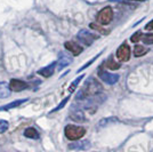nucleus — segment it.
<instances>
[{"label":"nucleus","mask_w":153,"mask_h":152,"mask_svg":"<svg viewBox=\"0 0 153 152\" xmlns=\"http://www.w3.org/2000/svg\"><path fill=\"white\" fill-rule=\"evenodd\" d=\"M102 92V85L96 80L95 78L90 77L89 79L85 83L82 89L76 94V101H82L88 97H94V96L98 95Z\"/></svg>","instance_id":"1"},{"label":"nucleus","mask_w":153,"mask_h":152,"mask_svg":"<svg viewBox=\"0 0 153 152\" xmlns=\"http://www.w3.org/2000/svg\"><path fill=\"white\" fill-rule=\"evenodd\" d=\"M64 133L66 139L70 141H78L86 134V128L82 126H76V125H68L64 128Z\"/></svg>","instance_id":"2"},{"label":"nucleus","mask_w":153,"mask_h":152,"mask_svg":"<svg viewBox=\"0 0 153 152\" xmlns=\"http://www.w3.org/2000/svg\"><path fill=\"white\" fill-rule=\"evenodd\" d=\"M97 22L101 24V25H108L111 23V21L113 19V10L110 6L104 7L103 9H101L97 16H96Z\"/></svg>","instance_id":"3"},{"label":"nucleus","mask_w":153,"mask_h":152,"mask_svg":"<svg viewBox=\"0 0 153 152\" xmlns=\"http://www.w3.org/2000/svg\"><path fill=\"white\" fill-rule=\"evenodd\" d=\"M98 77H100V79L102 81H104V83H108V85H114V83H117L119 81V78H120L119 75H117V73H110L108 71L103 69L98 70Z\"/></svg>","instance_id":"4"},{"label":"nucleus","mask_w":153,"mask_h":152,"mask_svg":"<svg viewBox=\"0 0 153 152\" xmlns=\"http://www.w3.org/2000/svg\"><path fill=\"white\" fill-rule=\"evenodd\" d=\"M76 38H78L79 41L83 42L86 46H90V45L95 41L96 39H98V36H96L94 33L89 32L88 30H85V29H83V30H80V31H79Z\"/></svg>","instance_id":"5"},{"label":"nucleus","mask_w":153,"mask_h":152,"mask_svg":"<svg viewBox=\"0 0 153 152\" xmlns=\"http://www.w3.org/2000/svg\"><path fill=\"white\" fill-rule=\"evenodd\" d=\"M130 47L128 46V44L123 42L122 45H120V47L117 49V58L120 62H128L130 58Z\"/></svg>","instance_id":"6"},{"label":"nucleus","mask_w":153,"mask_h":152,"mask_svg":"<svg viewBox=\"0 0 153 152\" xmlns=\"http://www.w3.org/2000/svg\"><path fill=\"white\" fill-rule=\"evenodd\" d=\"M10 89L13 92H22V90H25L30 87V85L23 80H19V79H12L10 83H9Z\"/></svg>","instance_id":"7"},{"label":"nucleus","mask_w":153,"mask_h":152,"mask_svg":"<svg viewBox=\"0 0 153 152\" xmlns=\"http://www.w3.org/2000/svg\"><path fill=\"white\" fill-rule=\"evenodd\" d=\"M64 47H65V49H68L69 51H71L72 55H74V56L80 55L83 51L82 47L79 44H76V41H66V42L64 44Z\"/></svg>","instance_id":"8"},{"label":"nucleus","mask_w":153,"mask_h":152,"mask_svg":"<svg viewBox=\"0 0 153 152\" xmlns=\"http://www.w3.org/2000/svg\"><path fill=\"white\" fill-rule=\"evenodd\" d=\"M56 64H57V62H53V63L49 64V65H47L45 68L40 69L38 71V75L45 77V78H49L51 76H53V73H54V71H55V68H56Z\"/></svg>","instance_id":"9"},{"label":"nucleus","mask_w":153,"mask_h":152,"mask_svg":"<svg viewBox=\"0 0 153 152\" xmlns=\"http://www.w3.org/2000/svg\"><path fill=\"white\" fill-rule=\"evenodd\" d=\"M70 118L76 122H85L86 121L85 113L80 109H72V111L70 112Z\"/></svg>","instance_id":"10"},{"label":"nucleus","mask_w":153,"mask_h":152,"mask_svg":"<svg viewBox=\"0 0 153 152\" xmlns=\"http://www.w3.org/2000/svg\"><path fill=\"white\" fill-rule=\"evenodd\" d=\"M72 62V58L65 54H61L59 55V58H58V62H57V70L61 71L62 69H64L65 66H68L69 64H71Z\"/></svg>","instance_id":"11"},{"label":"nucleus","mask_w":153,"mask_h":152,"mask_svg":"<svg viewBox=\"0 0 153 152\" xmlns=\"http://www.w3.org/2000/svg\"><path fill=\"white\" fill-rule=\"evenodd\" d=\"M70 150H87L90 148V143L88 141H82V142H76V143H71L68 146Z\"/></svg>","instance_id":"12"},{"label":"nucleus","mask_w":153,"mask_h":152,"mask_svg":"<svg viewBox=\"0 0 153 152\" xmlns=\"http://www.w3.org/2000/svg\"><path fill=\"white\" fill-rule=\"evenodd\" d=\"M13 90L10 89V86L9 83H0V98H7L10 96V93Z\"/></svg>","instance_id":"13"},{"label":"nucleus","mask_w":153,"mask_h":152,"mask_svg":"<svg viewBox=\"0 0 153 152\" xmlns=\"http://www.w3.org/2000/svg\"><path fill=\"white\" fill-rule=\"evenodd\" d=\"M25 102H27L26 98H24V100H16V101L12 102V103H8V104H6V105L0 107V111H6V110H10V109L17 108V107H22Z\"/></svg>","instance_id":"14"},{"label":"nucleus","mask_w":153,"mask_h":152,"mask_svg":"<svg viewBox=\"0 0 153 152\" xmlns=\"http://www.w3.org/2000/svg\"><path fill=\"white\" fill-rule=\"evenodd\" d=\"M24 136L31 139H38L40 137V134H39V132L36 128L29 127V128H26L25 130H24Z\"/></svg>","instance_id":"15"},{"label":"nucleus","mask_w":153,"mask_h":152,"mask_svg":"<svg viewBox=\"0 0 153 152\" xmlns=\"http://www.w3.org/2000/svg\"><path fill=\"white\" fill-rule=\"evenodd\" d=\"M105 65H106V68H108V70H118V69H120V66H121L120 63L115 62L112 56L106 61V64H105Z\"/></svg>","instance_id":"16"},{"label":"nucleus","mask_w":153,"mask_h":152,"mask_svg":"<svg viewBox=\"0 0 153 152\" xmlns=\"http://www.w3.org/2000/svg\"><path fill=\"white\" fill-rule=\"evenodd\" d=\"M147 53V49H145L143 46L140 45H136L134 47V56L135 57H140L143 55H145Z\"/></svg>","instance_id":"17"},{"label":"nucleus","mask_w":153,"mask_h":152,"mask_svg":"<svg viewBox=\"0 0 153 152\" xmlns=\"http://www.w3.org/2000/svg\"><path fill=\"white\" fill-rule=\"evenodd\" d=\"M102 53H103V51H101L100 54H97L96 56L93 57V58L90 60L89 62H87V63H86V64H83V65H82V66H81V68H80V69H79V70H76V73H79V72H82L83 70H86V69H87V68H88V66H90V65H91V64L94 63V62H95V61H96V60H97V58H98V57H100V56H101V55H102Z\"/></svg>","instance_id":"18"},{"label":"nucleus","mask_w":153,"mask_h":152,"mask_svg":"<svg viewBox=\"0 0 153 152\" xmlns=\"http://www.w3.org/2000/svg\"><path fill=\"white\" fill-rule=\"evenodd\" d=\"M83 78H85V75H81V76H79V77H78V78L76 79V80L73 81V83H71L70 87H69V92H70V93H73V92L76 90V87L79 86V83H80V81L82 80Z\"/></svg>","instance_id":"19"},{"label":"nucleus","mask_w":153,"mask_h":152,"mask_svg":"<svg viewBox=\"0 0 153 152\" xmlns=\"http://www.w3.org/2000/svg\"><path fill=\"white\" fill-rule=\"evenodd\" d=\"M118 119L114 118V117H111V118H105V119H102V120L100 121V126L103 127V126H108L110 124H112V122H117Z\"/></svg>","instance_id":"20"},{"label":"nucleus","mask_w":153,"mask_h":152,"mask_svg":"<svg viewBox=\"0 0 153 152\" xmlns=\"http://www.w3.org/2000/svg\"><path fill=\"white\" fill-rule=\"evenodd\" d=\"M142 40L145 45H153V33H146L142 37Z\"/></svg>","instance_id":"21"},{"label":"nucleus","mask_w":153,"mask_h":152,"mask_svg":"<svg viewBox=\"0 0 153 152\" xmlns=\"http://www.w3.org/2000/svg\"><path fill=\"white\" fill-rule=\"evenodd\" d=\"M69 100H70V96H68V97H65V98H64L63 101L61 102V103H59V104H58L57 107H56V108L55 109H53V110H51V113H53V112H56V111H58V110H61V109H63L64 107H65V104H66V103H68V102H69Z\"/></svg>","instance_id":"22"},{"label":"nucleus","mask_w":153,"mask_h":152,"mask_svg":"<svg viewBox=\"0 0 153 152\" xmlns=\"http://www.w3.org/2000/svg\"><path fill=\"white\" fill-rule=\"evenodd\" d=\"M142 37H143V33H142V31H137L136 33H134L131 37H130V41L131 42H138L140 39H142Z\"/></svg>","instance_id":"23"},{"label":"nucleus","mask_w":153,"mask_h":152,"mask_svg":"<svg viewBox=\"0 0 153 152\" xmlns=\"http://www.w3.org/2000/svg\"><path fill=\"white\" fill-rule=\"evenodd\" d=\"M8 126H9L8 121H6V120H0V134H4V133H5L7 129H8Z\"/></svg>","instance_id":"24"},{"label":"nucleus","mask_w":153,"mask_h":152,"mask_svg":"<svg viewBox=\"0 0 153 152\" xmlns=\"http://www.w3.org/2000/svg\"><path fill=\"white\" fill-rule=\"evenodd\" d=\"M90 28L91 29H94V30H97V31H100L102 34H108V31L106 30H104V29H102L100 25H96L95 23H90Z\"/></svg>","instance_id":"25"},{"label":"nucleus","mask_w":153,"mask_h":152,"mask_svg":"<svg viewBox=\"0 0 153 152\" xmlns=\"http://www.w3.org/2000/svg\"><path fill=\"white\" fill-rule=\"evenodd\" d=\"M145 30H147V31H151V30H153V19H152V21H150V22L147 23V25L145 26Z\"/></svg>","instance_id":"26"},{"label":"nucleus","mask_w":153,"mask_h":152,"mask_svg":"<svg viewBox=\"0 0 153 152\" xmlns=\"http://www.w3.org/2000/svg\"><path fill=\"white\" fill-rule=\"evenodd\" d=\"M128 1H145V0H128Z\"/></svg>","instance_id":"27"}]
</instances>
